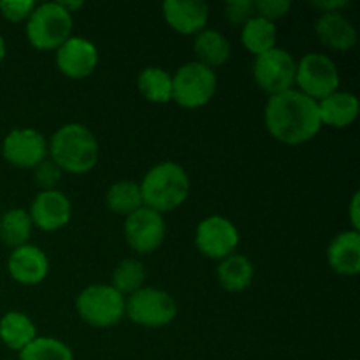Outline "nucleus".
<instances>
[{
    "label": "nucleus",
    "instance_id": "f257e3e1",
    "mask_svg": "<svg viewBox=\"0 0 360 360\" xmlns=\"http://www.w3.org/2000/svg\"><path fill=\"white\" fill-rule=\"evenodd\" d=\"M264 123L278 143L301 146L309 143L322 129L319 102L295 88L273 95L264 109Z\"/></svg>",
    "mask_w": 360,
    "mask_h": 360
},
{
    "label": "nucleus",
    "instance_id": "f03ea898",
    "mask_svg": "<svg viewBox=\"0 0 360 360\" xmlns=\"http://www.w3.org/2000/svg\"><path fill=\"white\" fill-rule=\"evenodd\" d=\"M48 155L63 172L86 174L98 160L97 137L83 123H65L51 136Z\"/></svg>",
    "mask_w": 360,
    "mask_h": 360
},
{
    "label": "nucleus",
    "instance_id": "7ed1b4c3",
    "mask_svg": "<svg viewBox=\"0 0 360 360\" xmlns=\"http://www.w3.org/2000/svg\"><path fill=\"white\" fill-rule=\"evenodd\" d=\"M188 172L176 162H160L144 174L139 183L143 204L157 213L174 211L190 195Z\"/></svg>",
    "mask_w": 360,
    "mask_h": 360
},
{
    "label": "nucleus",
    "instance_id": "20e7f679",
    "mask_svg": "<svg viewBox=\"0 0 360 360\" xmlns=\"http://www.w3.org/2000/svg\"><path fill=\"white\" fill-rule=\"evenodd\" d=\"M72 16L58 2H46L35 6L27 20V39L32 48L39 51L58 49L72 37Z\"/></svg>",
    "mask_w": 360,
    "mask_h": 360
},
{
    "label": "nucleus",
    "instance_id": "39448f33",
    "mask_svg": "<svg viewBox=\"0 0 360 360\" xmlns=\"http://www.w3.org/2000/svg\"><path fill=\"white\" fill-rule=\"evenodd\" d=\"M79 319L95 329H109L125 316V297L111 285L97 283L83 288L76 299Z\"/></svg>",
    "mask_w": 360,
    "mask_h": 360
},
{
    "label": "nucleus",
    "instance_id": "423d86ee",
    "mask_svg": "<svg viewBox=\"0 0 360 360\" xmlns=\"http://www.w3.org/2000/svg\"><path fill=\"white\" fill-rule=\"evenodd\" d=\"M217 72L200 62H188L172 74V101L185 109L204 108L217 94Z\"/></svg>",
    "mask_w": 360,
    "mask_h": 360
},
{
    "label": "nucleus",
    "instance_id": "0eeeda50",
    "mask_svg": "<svg viewBox=\"0 0 360 360\" xmlns=\"http://www.w3.org/2000/svg\"><path fill=\"white\" fill-rule=\"evenodd\" d=\"M125 316L146 329H160L174 322L178 304L169 292L143 287L125 299Z\"/></svg>",
    "mask_w": 360,
    "mask_h": 360
},
{
    "label": "nucleus",
    "instance_id": "6e6552de",
    "mask_svg": "<svg viewBox=\"0 0 360 360\" xmlns=\"http://www.w3.org/2000/svg\"><path fill=\"white\" fill-rule=\"evenodd\" d=\"M340 81L338 65L323 53H308L295 65V90L316 102L338 91Z\"/></svg>",
    "mask_w": 360,
    "mask_h": 360
},
{
    "label": "nucleus",
    "instance_id": "1a4fd4ad",
    "mask_svg": "<svg viewBox=\"0 0 360 360\" xmlns=\"http://www.w3.org/2000/svg\"><path fill=\"white\" fill-rule=\"evenodd\" d=\"M295 65L297 62L287 49L273 48L255 56L253 79L260 90L273 97V95L283 94L294 88Z\"/></svg>",
    "mask_w": 360,
    "mask_h": 360
},
{
    "label": "nucleus",
    "instance_id": "9d476101",
    "mask_svg": "<svg viewBox=\"0 0 360 360\" xmlns=\"http://www.w3.org/2000/svg\"><path fill=\"white\" fill-rule=\"evenodd\" d=\"M195 246L204 257L224 260L236 253L239 246V231L229 218L213 214L197 225Z\"/></svg>",
    "mask_w": 360,
    "mask_h": 360
},
{
    "label": "nucleus",
    "instance_id": "9b49d317",
    "mask_svg": "<svg viewBox=\"0 0 360 360\" xmlns=\"http://www.w3.org/2000/svg\"><path fill=\"white\" fill-rule=\"evenodd\" d=\"M127 245L136 253L157 252L165 239V220L164 214L143 206L136 213L129 214L123 225Z\"/></svg>",
    "mask_w": 360,
    "mask_h": 360
},
{
    "label": "nucleus",
    "instance_id": "f8f14e48",
    "mask_svg": "<svg viewBox=\"0 0 360 360\" xmlns=\"http://www.w3.org/2000/svg\"><path fill=\"white\" fill-rule=\"evenodd\" d=\"M2 155L14 167L35 169L48 158V141L35 129H14L4 137Z\"/></svg>",
    "mask_w": 360,
    "mask_h": 360
},
{
    "label": "nucleus",
    "instance_id": "ddd939ff",
    "mask_svg": "<svg viewBox=\"0 0 360 360\" xmlns=\"http://www.w3.org/2000/svg\"><path fill=\"white\" fill-rule=\"evenodd\" d=\"M98 65V49L90 39L69 37L56 49V67L70 79L91 76Z\"/></svg>",
    "mask_w": 360,
    "mask_h": 360
},
{
    "label": "nucleus",
    "instance_id": "4468645a",
    "mask_svg": "<svg viewBox=\"0 0 360 360\" xmlns=\"http://www.w3.org/2000/svg\"><path fill=\"white\" fill-rule=\"evenodd\" d=\"M28 214L34 227L44 232H55L69 225L72 204L62 190H46L35 195Z\"/></svg>",
    "mask_w": 360,
    "mask_h": 360
},
{
    "label": "nucleus",
    "instance_id": "2eb2a0df",
    "mask_svg": "<svg viewBox=\"0 0 360 360\" xmlns=\"http://www.w3.org/2000/svg\"><path fill=\"white\" fill-rule=\"evenodd\" d=\"M7 271L16 283L34 287L42 283L49 273V259L39 246L23 245L13 250L7 259Z\"/></svg>",
    "mask_w": 360,
    "mask_h": 360
},
{
    "label": "nucleus",
    "instance_id": "dca6fc26",
    "mask_svg": "<svg viewBox=\"0 0 360 360\" xmlns=\"http://www.w3.org/2000/svg\"><path fill=\"white\" fill-rule=\"evenodd\" d=\"M162 13L165 23L181 35H197L210 20V6L202 0H167Z\"/></svg>",
    "mask_w": 360,
    "mask_h": 360
},
{
    "label": "nucleus",
    "instance_id": "f3484780",
    "mask_svg": "<svg viewBox=\"0 0 360 360\" xmlns=\"http://www.w3.org/2000/svg\"><path fill=\"white\" fill-rule=\"evenodd\" d=\"M315 35L334 51H348L357 44V28L343 13H320L315 20Z\"/></svg>",
    "mask_w": 360,
    "mask_h": 360
},
{
    "label": "nucleus",
    "instance_id": "a211bd4d",
    "mask_svg": "<svg viewBox=\"0 0 360 360\" xmlns=\"http://www.w3.org/2000/svg\"><path fill=\"white\" fill-rule=\"evenodd\" d=\"M327 262L341 276H357L360 273V232H340L327 248Z\"/></svg>",
    "mask_w": 360,
    "mask_h": 360
},
{
    "label": "nucleus",
    "instance_id": "6ab92c4d",
    "mask_svg": "<svg viewBox=\"0 0 360 360\" xmlns=\"http://www.w3.org/2000/svg\"><path fill=\"white\" fill-rule=\"evenodd\" d=\"M320 122L334 129H347L359 118V98L350 91H334L319 101Z\"/></svg>",
    "mask_w": 360,
    "mask_h": 360
},
{
    "label": "nucleus",
    "instance_id": "aec40b11",
    "mask_svg": "<svg viewBox=\"0 0 360 360\" xmlns=\"http://www.w3.org/2000/svg\"><path fill=\"white\" fill-rule=\"evenodd\" d=\"M253 274H255V269H253L252 260L239 253H232L227 259L220 260L217 267V278L221 288L231 294L246 290L252 285Z\"/></svg>",
    "mask_w": 360,
    "mask_h": 360
},
{
    "label": "nucleus",
    "instance_id": "412c9836",
    "mask_svg": "<svg viewBox=\"0 0 360 360\" xmlns=\"http://www.w3.org/2000/svg\"><path fill=\"white\" fill-rule=\"evenodd\" d=\"M35 338H37V327L25 313L9 311L0 319V341L9 350H25Z\"/></svg>",
    "mask_w": 360,
    "mask_h": 360
},
{
    "label": "nucleus",
    "instance_id": "4be33fe9",
    "mask_svg": "<svg viewBox=\"0 0 360 360\" xmlns=\"http://www.w3.org/2000/svg\"><path fill=\"white\" fill-rule=\"evenodd\" d=\"M193 51L197 55V62L214 69V67H221L229 62L232 48L224 34L213 30V28H204L193 39Z\"/></svg>",
    "mask_w": 360,
    "mask_h": 360
},
{
    "label": "nucleus",
    "instance_id": "5701e85b",
    "mask_svg": "<svg viewBox=\"0 0 360 360\" xmlns=\"http://www.w3.org/2000/svg\"><path fill=\"white\" fill-rule=\"evenodd\" d=\"M276 23H271L260 16H253L241 27V44L255 56L276 48Z\"/></svg>",
    "mask_w": 360,
    "mask_h": 360
},
{
    "label": "nucleus",
    "instance_id": "b1692460",
    "mask_svg": "<svg viewBox=\"0 0 360 360\" xmlns=\"http://www.w3.org/2000/svg\"><path fill=\"white\" fill-rule=\"evenodd\" d=\"M137 88L148 102L167 104L172 101V74L162 67L150 65L137 76Z\"/></svg>",
    "mask_w": 360,
    "mask_h": 360
},
{
    "label": "nucleus",
    "instance_id": "393cba45",
    "mask_svg": "<svg viewBox=\"0 0 360 360\" xmlns=\"http://www.w3.org/2000/svg\"><path fill=\"white\" fill-rule=\"evenodd\" d=\"M105 206L111 213L122 214L125 218L136 213L144 206L139 183L132 181V179H122V181L112 183L105 193Z\"/></svg>",
    "mask_w": 360,
    "mask_h": 360
},
{
    "label": "nucleus",
    "instance_id": "a878e982",
    "mask_svg": "<svg viewBox=\"0 0 360 360\" xmlns=\"http://www.w3.org/2000/svg\"><path fill=\"white\" fill-rule=\"evenodd\" d=\"M32 229H34V224L30 220V214L21 207H13L0 217V239L4 245L13 250L28 245Z\"/></svg>",
    "mask_w": 360,
    "mask_h": 360
},
{
    "label": "nucleus",
    "instance_id": "bb28decb",
    "mask_svg": "<svg viewBox=\"0 0 360 360\" xmlns=\"http://www.w3.org/2000/svg\"><path fill=\"white\" fill-rule=\"evenodd\" d=\"M144 281H146V269L143 262L136 259H123L112 271L111 287L123 297H129L144 287Z\"/></svg>",
    "mask_w": 360,
    "mask_h": 360
},
{
    "label": "nucleus",
    "instance_id": "cd10ccee",
    "mask_svg": "<svg viewBox=\"0 0 360 360\" xmlns=\"http://www.w3.org/2000/svg\"><path fill=\"white\" fill-rule=\"evenodd\" d=\"M18 360H74V354L69 345L56 338L37 336L20 352Z\"/></svg>",
    "mask_w": 360,
    "mask_h": 360
},
{
    "label": "nucleus",
    "instance_id": "c85d7f7f",
    "mask_svg": "<svg viewBox=\"0 0 360 360\" xmlns=\"http://www.w3.org/2000/svg\"><path fill=\"white\" fill-rule=\"evenodd\" d=\"M34 171V181L35 185L41 188V192H46V190H56L60 179H62L63 171L51 160V158H46L41 164L37 165Z\"/></svg>",
    "mask_w": 360,
    "mask_h": 360
},
{
    "label": "nucleus",
    "instance_id": "c756f323",
    "mask_svg": "<svg viewBox=\"0 0 360 360\" xmlns=\"http://www.w3.org/2000/svg\"><path fill=\"white\" fill-rule=\"evenodd\" d=\"M35 6L37 4L32 2V0H2L0 2V14L11 23H21V21L28 20Z\"/></svg>",
    "mask_w": 360,
    "mask_h": 360
},
{
    "label": "nucleus",
    "instance_id": "7c9ffc66",
    "mask_svg": "<svg viewBox=\"0 0 360 360\" xmlns=\"http://www.w3.org/2000/svg\"><path fill=\"white\" fill-rule=\"evenodd\" d=\"M292 9V2L288 0H255L257 16L276 23L278 20L285 18Z\"/></svg>",
    "mask_w": 360,
    "mask_h": 360
},
{
    "label": "nucleus",
    "instance_id": "2f4dec72",
    "mask_svg": "<svg viewBox=\"0 0 360 360\" xmlns=\"http://www.w3.org/2000/svg\"><path fill=\"white\" fill-rule=\"evenodd\" d=\"M225 16L231 23L243 27L246 21L257 16L255 2L253 0H231V2L225 4Z\"/></svg>",
    "mask_w": 360,
    "mask_h": 360
},
{
    "label": "nucleus",
    "instance_id": "473e14b6",
    "mask_svg": "<svg viewBox=\"0 0 360 360\" xmlns=\"http://www.w3.org/2000/svg\"><path fill=\"white\" fill-rule=\"evenodd\" d=\"M311 6L320 13H343V9H347L350 2H347V0H322V2H311Z\"/></svg>",
    "mask_w": 360,
    "mask_h": 360
},
{
    "label": "nucleus",
    "instance_id": "72a5a7b5",
    "mask_svg": "<svg viewBox=\"0 0 360 360\" xmlns=\"http://www.w3.org/2000/svg\"><path fill=\"white\" fill-rule=\"evenodd\" d=\"M360 192H355L354 197L350 200V206H348V217H350L352 231L360 232Z\"/></svg>",
    "mask_w": 360,
    "mask_h": 360
},
{
    "label": "nucleus",
    "instance_id": "f704fd0d",
    "mask_svg": "<svg viewBox=\"0 0 360 360\" xmlns=\"http://www.w3.org/2000/svg\"><path fill=\"white\" fill-rule=\"evenodd\" d=\"M58 4L63 7V9L67 11V13L70 14V16H72V14L76 13V11H79L81 7L84 6L83 2H69V0H58Z\"/></svg>",
    "mask_w": 360,
    "mask_h": 360
},
{
    "label": "nucleus",
    "instance_id": "c9c22d12",
    "mask_svg": "<svg viewBox=\"0 0 360 360\" xmlns=\"http://www.w3.org/2000/svg\"><path fill=\"white\" fill-rule=\"evenodd\" d=\"M6 51H7L6 39H4V35L0 34V63H2V60L6 58Z\"/></svg>",
    "mask_w": 360,
    "mask_h": 360
},
{
    "label": "nucleus",
    "instance_id": "e433bc0d",
    "mask_svg": "<svg viewBox=\"0 0 360 360\" xmlns=\"http://www.w3.org/2000/svg\"><path fill=\"white\" fill-rule=\"evenodd\" d=\"M0 217H2V213H0Z\"/></svg>",
    "mask_w": 360,
    "mask_h": 360
}]
</instances>
